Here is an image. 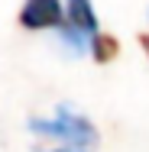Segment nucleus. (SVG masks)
Masks as SVG:
<instances>
[{"instance_id":"7ed1b4c3","label":"nucleus","mask_w":149,"mask_h":152,"mask_svg":"<svg viewBox=\"0 0 149 152\" xmlns=\"http://www.w3.org/2000/svg\"><path fill=\"white\" fill-rule=\"evenodd\" d=\"M65 20H68V26L78 32H84V36H97L101 26H97V13H94V7H91V0H68V7H65Z\"/></svg>"},{"instance_id":"20e7f679","label":"nucleus","mask_w":149,"mask_h":152,"mask_svg":"<svg viewBox=\"0 0 149 152\" xmlns=\"http://www.w3.org/2000/svg\"><path fill=\"white\" fill-rule=\"evenodd\" d=\"M120 52V42L110 36V32H97L94 39H91V55H94V61H114Z\"/></svg>"},{"instance_id":"39448f33","label":"nucleus","mask_w":149,"mask_h":152,"mask_svg":"<svg viewBox=\"0 0 149 152\" xmlns=\"http://www.w3.org/2000/svg\"><path fill=\"white\" fill-rule=\"evenodd\" d=\"M139 45H143V52H146V58H149V32L139 36Z\"/></svg>"},{"instance_id":"423d86ee","label":"nucleus","mask_w":149,"mask_h":152,"mask_svg":"<svg viewBox=\"0 0 149 152\" xmlns=\"http://www.w3.org/2000/svg\"><path fill=\"white\" fill-rule=\"evenodd\" d=\"M52 152H88V149H75V146H59V149H52Z\"/></svg>"},{"instance_id":"f03ea898","label":"nucleus","mask_w":149,"mask_h":152,"mask_svg":"<svg viewBox=\"0 0 149 152\" xmlns=\"http://www.w3.org/2000/svg\"><path fill=\"white\" fill-rule=\"evenodd\" d=\"M65 23V7L59 0H26L20 10L23 29H59Z\"/></svg>"},{"instance_id":"f257e3e1","label":"nucleus","mask_w":149,"mask_h":152,"mask_svg":"<svg viewBox=\"0 0 149 152\" xmlns=\"http://www.w3.org/2000/svg\"><path fill=\"white\" fill-rule=\"evenodd\" d=\"M29 129L39 139H55L62 146H75V149H94L101 142L97 126L71 107H59L52 117H32Z\"/></svg>"}]
</instances>
